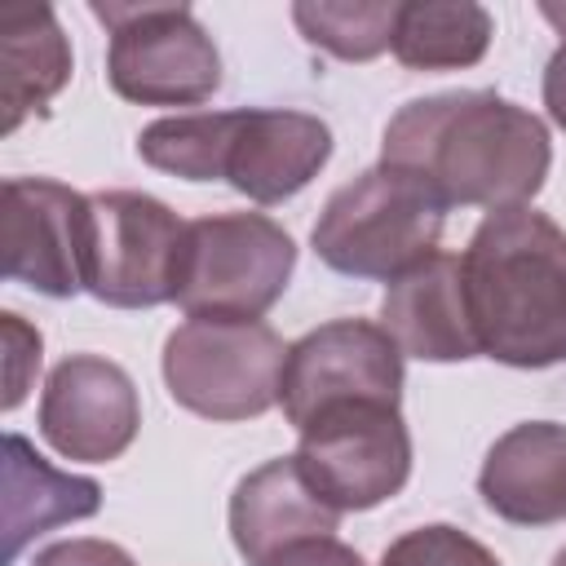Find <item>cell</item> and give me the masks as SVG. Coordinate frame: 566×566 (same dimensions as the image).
I'll list each match as a JSON object with an SVG mask.
<instances>
[{
	"mask_svg": "<svg viewBox=\"0 0 566 566\" xmlns=\"http://www.w3.org/2000/svg\"><path fill=\"white\" fill-rule=\"evenodd\" d=\"M380 164L420 177L447 208L531 203L553 168V142L539 115L495 88H455L394 111Z\"/></svg>",
	"mask_w": 566,
	"mask_h": 566,
	"instance_id": "6da1fadb",
	"label": "cell"
},
{
	"mask_svg": "<svg viewBox=\"0 0 566 566\" xmlns=\"http://www.w3.org/2000/svg\"><path fill=\"white\" fill-rule=\"evenodd\" d=\"M478 354L544 371L566 363V230L531 208H495L460 252Z\"/></svg>",
	"mask_w": 566,
	"mask_h": 566,
	"instance_id": "7a4b0ae2",
	"label": "cell"
},
{
	"mask_svg": "<svg viewBox=\"0 0 566 566\" xmlns=\"http://www.w3.org/2000/svg\"><path fill=\"white\" fill-rule=\"evenodd\" d=\"M137 155L181 181H226L252 203H283L327 168L332 128L287 106L186 111L146 124Z\"/></svg>",
	"mask_w": 566,
	"mask_h": 566,
	"instance_id": "3957f363",
	"label": "cell"
},
{
	"mask_svg": "<svg viewBox=\"0 0 566 566\" xmlns=\"http://www.w3.org/2000/svg\"><path fill=\"white\" fill-rule=\"evenodd\" d=\"M442 226L447 203L420 177L394 164H371L327 195L310 248L336 274L394 283L438 252Z\"/></svg>",
	"mask_w": 566,
	"mask_h": 566,
	"instance_id": "277c9868",
	"label": "cell"
},
{
	"mask_svg": "<svg viewBox=\"0 0 566 566\" xmlns=\"http://www.w3.org/2000/svg\"><path fill=\"white\" fill-rule=\"evenodd\" d=\"M296 270L292 234L265 212H212L186 221L172 301L190 318H261Z\"/></svg>",
	"mask_w": 566,
	"mask_h": 566,
	"instance_id": "5b68a950",
	"label": "cell"
},
{
	"mask_svg": "<svg viewBox=\"0 0 566 566\" xmlns=\"http://www.w3.org/2000/svg\"><path fill=\"white\" fill-rule=\"evenodd\" d=\"M106 27V84L137 106H199L221 88V53L190 4L93 0Z\"/></svg>",
	"mask_w": 566,
	"mask_h": 566,
	"instance_id": "8992f818",
	"label": "cell"
},
{
	"mask_svg": "<svg viewBox=\"0 0 566 566\" xmlns=\"http://www.w3.org/2000/svg\"><path fill=\"white\" fill-rule=\"evenodd\" d=\"M287 345L261 318H186L164 340V385L203 420H256L279 402Z\"/></svg>",
	"mask_w": 566,
	"mask_h": 566,
	"instance_id": "52a82bcc",
	"label": "cell"
},
{
	"mask_svg": "<svg viewBox=\"0 0 566 566\" xmlns=\"http://www.w3.org/2000/svg\"><path fill=\"white\" fill-rule=\"evenodd\" d=\"M296 464L336 513H367L411 478V433L394 402H349L296 429Z\"/></svg>",
	"mask_w": 566,
	"mask_h": 566,
	"instance_id": "ba28073f",
	"label": "cell"
},
{
	"mask_svg": "<svg viewBox=\"0 0 566 566\" xmlns=\"http://www.w3.org/2000/svg\"><path fill=\"white\" fill-rule=\"evenodd\" d=\"M88 265L84 292L115 310H150L172 301L186 221L146 190L88 195Z\"/></svg>",
	"mask_w": 566,
	"mask_h": 566,
	"instance_id": "9c48e42d",
	"label": "cell"
},
{
	"mask_svg": "<svg viewBox=\"0 0 566 566\" xmlns=\"http://www.w3.org/2000/svg\"><path fill=\"white\" fill-rule=\"evenodd\" d=\"M349 402H402V349L371 318H332L287 345L279 407L292 429Z\"/></svg>",
	"mask_w": 566,
	"mask_h": 566,
	"instance_id": "30bf717a",
	"label": "cell"
},
{
	"mask_svg": "<svg viewBox=\"0 0 566 566\" xmlns=\"http://www.w3.org/2000/svg\"><path fill=\"white\" fill-rule=\"evenodd\" d=\"M88 195L53 177L4 181V279L40 296L71 301L88 265Z\"/></svg>",
	"mask_w": 566,
	"mask_h": 566,
	"instance_id": "8fae6325",
	"label": "cell"
},
{
	"mask_svg": "<svg viewBox=\"0 0 566 566\" xmlns=\"http://www.w3.org/2000/svg\"><path fill=\"white\" fill-rule=\"evenodd\" d=\"M35 420L40 438L66 460H119L142 429L137 385L119 363L102 354H71L49 371Z\"/></svg>",
	"mask_w": 566,
	"mask_h": 566,
	"instance_id": "7c38bea8",
	"label": "cell"
},
{
	"mask_svg": "<svg viewBox=\"0 0 566 566\" xmlns=\"http://www.w3.org/2000/svg\"><path fill=\"white\" fill-rule=\"evenodd\" d=\"M478 495L513 526L566 522V424L522 420L500 433L478 469Z\"/></svg>",
	"mask_w": 566,
	"mask_h": 566,
	"instance_id": "4fadbf2b",
	"label": "cell"
},
{
	"mask_svg": "<svg viewBox=\"0 0 566 566\" xmlns=\"http://www.w3.org/2000/svg\"><path fill=\"white\" fill-rule=\"evenodd\" d=\"M380 327L394 336L402 358L420 363H469L478 358V336L469 323L460 256L433 252L416 270L389 283L380 301Z\"/></svg>",
	"mask_w": 566,
	"mask_h": 566,
	"instance_id": "5bb4252c",
	"label": "cell"
},
{
	"mask_svg": "<svg viewBox=\"0 0 566 566\" xmlns=\"http://www.w3.org/2000/svg\"><path fill=\"white\" fill-rule=\"evenodd\" d=\"M226 522L239 557L248 566H261L265 557H274L296 539L332 535L340 526V513L314 495L296 455H279L239 478Z\"/></svg>",
	"mask_w": 566,
	"mask_h": 566,
	"instance_id": "9a60e30c",
	"label": "cell"
},
{
	"mask_svg": "<svg viewBox=\"0 0 566 566\" xmlns=\"http://www.w3.org/2000/svg\"><path fill=\"white\" fill-rule=\"evenodd\" d=\"M102 509V486L80 473L53 469L22 433H4V566L22 548L66 522H84Z\"/></svg>",
	"mask_w": 566,
	"mask_h": 566,
	"instance_id": "2e32d148",
	"label": "cell"
},
{
	"mask_svg": "<svg viewBox=\"0 0 566 566\" xmlns=\"http://www.w3.org/2000/svg\"><path fill=\"white\" fill-rule=\"evenodd\" d=\"M71 40L49 4L0 13V128L13 133L27 115H44L71 80Z\"/></svg>",
	"mask_w": 566,
	"mask_h": 566,
	"instance_id": "e0dca14e",
	"label": "cell"
},
{
	"mask_svg": "<svg viewBox=\"0 0 566 566\" xmlns=\"http://www.w3.org/2000/svg\"><path fill=\"white\" fill-rule=\"evenodd\" d=\"M495 18L473 0H398L394 57L407 71H464L491 49Z\"/></svg>",
	"mask_w": 566,
	"mask_h": 566,
	"instance_id": "ac0fdd59",
	"label": "cell"
},
{
	"mask_svg": "<svg viewBox=\"0 0 566 566\" xmlns=\"http://www.w3.org/2000/svg\"><path fill=\"white\" fill-rule=\"evenodd\" d=\"M398 0H301L292 4V22L305 44L340 57V62H371L394 40Z\"/></svg>",
	"mask_w": 566,
	"mask_h": 566,
	"instance_id": "d6986e66",
	"label": "cell"
},
{
	"mask_svg": "<svg viewBox=\"0 0 566 566\" xmlns=\"http://www.w3.org/2000/svg\"><path fill=\"white\" fill-rule=\"evenodd\" d=\"M380 566H500V557L451 522H429L402 531L385 553Z\"/></svg>",
	"mask_w": 566,
	"mask_h": 566,
	"instance_id": "ffe728a7",
	"label": "cell"
},
{
	"mask_svg": "<svg viewBox=\"0 0 566 566\" xmlns=\"http://www.w3.org/2000/svg\"><path fill=\"white\" fill-rule=\"evenodd\" d=\"M0 327H4V349H9V358H4V411H13L40 371V345L44 340L31 323H22V314H0Z\"/></svg>",
	"mask_w": 566,
	"mask_h": 566,
	"instance_id": "44dd1931",
	"label": "cell"
},
{
	"mask_svg": "<svg viewBox=\"0 0 566 566\" xmlns=\"http://www.w3.org/2000/svg\"><path fill=\"white\" fill-rule=\"evenodd\" d=\"M31 566H137V562L128 557V548H119L111 539L75 535V539H57V544L40 548L31 557Z\"/></svg>",
	"mask_w": 566,
	"mask_h": 566,
	"instance_id": "7402d4cb",
	"label": "cell"
},
{
	"mask_svg": "<svg viewBox=\"0 0 566 566\" xmlns=\"http://www.w3.org/2000/svg\"><path fill=\"white\" fill-rule=\"evenodd\" d=\"M261 566H367V562L336 535H314V539H296V544L279 548Z\"/></svg>",
	"mask_w": 566,
	"mask_h": 566,
	"instance_id": "603a6c76",
	"label": "cell"
},
{
	"mask_svg": "<svg viewBox=\"0 0 566 566\" xmlns=\"http://www.w3.org/2000/svg\"><path fill=\"white\" fill-rule=\"evenodd\" d=\"M544 106H548V119L566 133V40L553 49L544 66Z\"/></svg>",
	"mask_w": 566,
	"mask_h": 566,
	"instance_id": "cb8c5ba5",
	"label": "cell"
},
{
	"mask_svg": "<svg viewBox=\"0 0 566 566\" xmlns=\"http://www.w3.org/2000/svg\"><path fill=\"white\" fill-rule=\"evenodd\" d=\"M539 13H544V18H548V22H553V27L566 35V4H553V0H544V4H539Z\"/></svg>",
	"mask_w": 566,
	"mask_h": 566,
	"instance_id": "d4e9b609",
	"label": "cell"
},
{
	"mask_svg": "<svg viewBox=\"0 0 566 566\" xmlns=\"http://www.w3.org/2000/svg\"><path fill=\"white\" fill-rule=\"evenodd\" d=\"M553 566H566V548H557V553H553Z\"/></svg>",
	"mask_w": 566,
	"mask_h": 566,
	"instance_id": "484cf974",
	"label": "cell"
}]
</instances>
